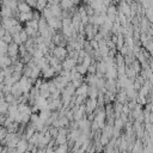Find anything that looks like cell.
<instances>
[{
	"label": "cell",
	"instance_id": "1",
	"mask_svg": "<svg viewBox=\"0 0 153 153\" xmlns=\"http://www.w3.org/2000/svg\"><path fill=\"white\" fill-rule=\"evenodd\" d=\"M118 10H120L121 13H123V14H126V16H130L131 7L129 6V4H128L127 1L122 0V1L120 2V7H118Z\"/></svg>",
	"mask_w": 153,
	"mask_h": 153
},
{
	"label": "cell",
	"instance_id": "2",
	"mask_svg": "<svg viewBox=\"0 0 153 153\" xmlns=\"http://www.w3.org/2000/svg\"><path fill=\"white\" fill-rule=\"evenodd\" d=\"M106 16H108V18L109 19H111L112 22L117 18L116 16H117V8L114 6V5H110V6H108V10H106Z\"/></svg>",
	"mask_w": 153,
	"mask_h": 153
},
{
	"label": "cell",
	"instance_id": "3",
	"mask_svg": "<svg viewBox=\"0 0 153 153\" xmlns=\"http://www.w3.org/2000/svg\"><path fill=\"white\" fill-rule=\"evenodd\" d=\"M18 19L20 22H29V20L33 19V11H31V12H19Z\"/></svg>",
	"mask_w": 153,
	"mask_h": 153
},
{
	"label": "cell",
	"instance_id": "4",
	"mask_svg": "<svg viewBox=\"0 0 153 153\" xmlns=\"http://www.w3.org/2000/svg\"><path fill=\"white\" fill-rule=\"evenodd\" d=\"M18 11L19 12H31L32 10H31V6L24 0V1L18 4Z\"/></svg>",
	"mask_w": 153,
	"mask_h": 153
},
{
	"label": "cell",
	"instance_id": "5",
	"mask_svg": "<svg viewBox=\"0 0 153 153\" xmlns=\"http://www.w3.org/2000/svg\"><path fill=\"white\" fill-rule=\"evenodd\" d=\"M8 54L10 56H16L18 53V44L14 42H11V44H8Z\"/></svg>",
	"mask_w": 153,
	"mask_h": 153
},
{
	"label": "cell",
	"instance_id": "6",
	"mask_svg": "<svg viewBox=\"0 0 153 153\" xmlns=\"http://www.w3.org/2000/svg\"><path fill=\"white\" fill-rule=\"evenodd\" d=\"M47 6H48V0H37V5H36L37 11H42Z\"/></svg>",
	"mask_w": 153,
	"mask_h": 153
},
{
	"label": "cell",
	"instance_id": "7",
	"mask_svg": "<svg viewBox=\"0 0 153 153\" xmlns=\"http://www.w3.org/2000/svg\"><path fill=\"white\" fill-rule=\"evenodd\" d=\"M54 53H55V55H56L57 57H60V59L65 57V55H66V50H65V48H62V47H57V48L54 50Z\"/></svg>",
	"mask_w": 153,
	"mask_h": 153
},
{
	"label": "cell",
	"instance_id": "8",
	"mask_svg": "<svg viewBox=\"0 0 153 153\" xmlns=\"http://www.w3.org/2000/svg\"><path fill=\"white\" fill-rule=\"evenodd\" d=\"M74 63H75V60H74V59H67V60L63 62V67L68 71V69H71V68L74 66Z\"/></svg>",
	"mask_w": 153,
	"mask_h": 153
},
{
	"label": "cell",
	"instance_id": "9",
	"mask_svg": "<svg viewBox=\"0 0 153 153\" xmlns=\"http://www.w3.org/2000/svg\"><path fill=\"white\" fill-rule=\"evenodd\" d=\"M141 27H142V31L145 32L147 29H148V23H147V18H142L141 20Z\"/></svg>",
	"mask_w": 153,
	"mask_h": 153
},
{
	"label": "cell",
	"instance_id": "10",
	"mask_svg": "<svg viewBox=\"0 0 153 153\" xmlns=\"http://www.w3.org/2000/svg\"><path fill=\"white\" fill-rule=\"evenodd\" d=\"M90 62H91V57H90V56H86V57H85V60H84L82 66H84V67H86V68H88V67H90Z\"/></svg>",
	"mask_w": 153,
	"mask_h": 153
},
{
	"label": "cell",
	"instance_id": "11",
	"mask_svg": "<svg viewBox=\"0 0 153 153\" xmlns=\"http://www.w3.org/2000/svg\"><path fill=\"white\" fill-rule=\"evenodd\" d=\"M6 109H7V104H6V103H5V100L2 99V106H1V111H2V112H5V111H6Z\"/></svg>",
	"mask_w": 153,
	"mask_h": 153
}]
</instances>
